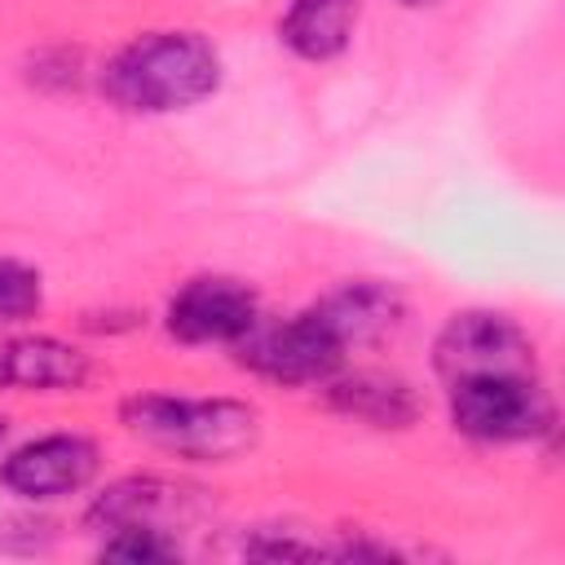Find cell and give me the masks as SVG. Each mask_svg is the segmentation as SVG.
I'll list each match as a JSON object with an SVG mask.
<instances>
[{"instance_id":"1","label":"cell","mask_w":565,"mask_h":565,"mask_svg":"<svg viewBox=\"0 0 565 565\" xmlns=\"http://www.w3.org/2000/svg\"><path fill=\"white\" fill-rule=\"evenodd\" d=\"M221 84L216 49L194 31H150L124 44L106 71L102 88L119 110L132 115H172L199 106Z\"/></svg>"},{"instance_id":"2","label":"cell","mask_w":565,"mask_h":565,"mask_svg":"<svg viewBox=\"0 0 565 565\" xmlns=\"http://www.w3.org/2000/svg\"><path fill=\"white\" fill-rule=\"evenodd\" d=\"M124 424L172 455L185 459H203V463H221L243 455L256 433H260V415L247 402L234 397H172V393H137L124 402Z\"/></svg>"},{"instance_id":"3","label":"cell","mask_w":565,"mask_h":565,"mask_svg":"<svg viewBox=\"0 0 565 565\" xmlns=\"http://www.w3.org/2000/svg\"><path fill=\"white\" fill-rule=\"evenodd\" d=\"M450 424L490 446L539 441L556 428V411L539 371H494L450 384Z\"/></svg>"},{"instance_id":"4","label":"cell","mask_w":565,"mask_h":565,"mask_svg":"<svg viewBox=\"0 0 565 565\" xmlns=\"http://www.w3.org/2000/svg\"><path fill=\"white\" fill-rule=\"evenodd\" d=\"M243 366L274 384H327L344 366V344L322 327L313 309L278 322V327H252L243 340Z\"/></svg>"},{"instance_id":"5","label":"cell","mask_w":565,"mask_h":565,"mask_svg":"<svg viewBox=\"0 0 565 565\" xmlns=\"http://www.w3.org/2000/svg\"><path fill=\"white\" fill-rule=\"evenodd\" d=\"M433 362L446 384L494 371H534V344L508 313L468 309L441 327L433 344Z\"/></svg>"},{"instance_id":"6","label":"cell","mask_w":565,"mask_h":565,"mask_svg":"<svg viewBox=\"0 0 565 565\" xmlns=\"http://www.w3.org/2000/svg\"><path fill=\"white\" fill-rule=\"evenodd\" d=\"M260 322L256 291L238 278H190L168 300V331L181 344H238Z\"/></svg>"},{"instance_id":"7","label":"cell","mask_w":565,"mask_h":565,"mask_svg":"<svg viewBox=\"0 0 565 565\" xmlns=\"http://www.w3.org/2000/svg\"><path fill=\"white\" fill-rule=\"evenodd\" d=\"M97 472V446L79 433H49L26 446H18L0 463L4 490L22 499H62L93 481Z\"/></svg>"},{"instance_id":"8","label":"cell","mask_w":565,"mask_h":565,"mask_svg":"<svg viewBox=\"0 0 565 565\" xmlns=\"http://www.w3.org/2000/svg\"><path fill=\"white\" fill-rule=\"evenodd\" d=\"M313 313L322 318V327H327V331L344 344V353H349V349H358V344H371V340L388 335V331L402 322L406 305H402L397 287H388V282H380V278H358V282H344V287L327 291V296L313 305Z\"/></svg>"},{"instance_id":"9","label":"cell","mask_w":565,"mask_h":565,"mask_svg":"<svg viewBox=\"0 0 565 565\" xmlns=\"http://www.w3.org/2000/svg\"><path fill=\"white\" fill-rule=\"evenodd\" d=\"M190 508V494L172 481H159V477H128V481H115L106 494H97V503L88 508V530L97 534H110V530H124V525H154V530H168L177 516H185Z\"/></svg>"},{"instance_id":"10","label":"cell","mask_w":565,"mask_h":565,"mask_svg":"<svg viewBox=\"0 0 565 565\" xmlns=\"http://www.w3.org/2000/svg\"><path fill=\"white\" fill-rule=\"evenodd\" d=\"M327 402L340 415H353L371 428H411L419 419V393L384 371H358L344 380H327Z\"/></svg>"},{"instance_id":"11","label":"cell","mask_w":565,"mask_h":565,"mask_svg":"<svg viewBox=\"0 0 565 565\" xmlns=\"http://www.w3.org/2000/svg\"><path fill=\"white\" fill-rule=\"evenodd\" d=\"M88 380V358L53 335H26L0 344V384L49 393V388H79Z\"/></svg>"},{"instance_id":"12","label":"cell","mask_w":565,"mask_h":565,"mask_svg":"<svg viewBox=\"0 0 565 565\" xmlns=\"http://www.w3.org/2000/svg\"><path fill=\"white\" fill-rule=\"evenodd\" d=\"M353 18H358V0H291L278 22V40L305 62H327L344 53L353 35Z\"/></svg>"},{"instance_id":"13","label":"cell","mask_w":565,"mask_h":565,"mask_svg":"<svg viewBox=\"0 0 565 565\" xmlns=\"http://www.w3.org/2000/svg\"><path fill=\"white\" fill-rule=\"evenodd\" d=\"M177 556H181L177 539H168V530H154V525H124V530H110L102 539V561L163 565V561H177Z\"/></svg>"},{"instance_id":"14","label":"cell","mask_w":565,"mask_h":565,"mask_svg":"<svg viewBox=\"0 0 565 565\" xmlns=\"http://www.w3.org/2000/svg\"><path fill=\"white\" fill-rule=\"evenodd\" d=\"M44 305V282L31 265L0 256V322H22L40 313Z\"/></svg>"},{"instance_id":"15","label":"cell","mask_w":565,"mask_h":565,"mask_svg":"<svg viewBox=\"0 0 565 565\" xmlns=\"http://www.w3.org/2000/svg\"><path fill=\"white\" fill-rule=\"evenodd\" d=\"M402 4H415L419 9V4H437V0H402Z\"/></svg>"},{"instance_id":"16","label":"cell","mask_w":565,"mask_h":565,"mask_svg":"<svg viewBox=\"0 0 565 565\" xmlns=\"http://www.w3.org/2000/svg\"><path fill=\"white\" fill-rule=\"evenodd\" d=\"M0 441H4V419H0Z\"/></svg>"}]
</instances>
